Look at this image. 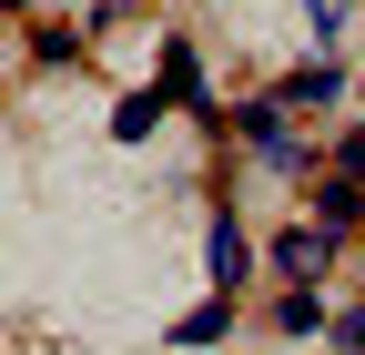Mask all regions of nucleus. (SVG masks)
<instances>
[{
	"instance_id": "423d86ee",
	"label": "nucleus",
	"mask_w": 365,
	"mask_h": 355,
	"mask_svg": "<svg viewBox=\"0 0 365 355\" xmlns=\"http://www.w3.org/2000/svg\"><path fill=\"white\" fill-rule=\"evenodd\" d=\"M223 325H234V304H223V294H213V304H193V315H182V325H173V345H213Z\"/></svg>"
},
{
	"instance_id": "9b49d317",
	"label": "nucleus",
	"mask_w": 365,
	"mask_h": 355,
	"mask_svg": "<svg viewBox=\"0 0 365 355\" xmlns=\"http://www.w3.org/2000/svg\"><path fill=\"white\" fill-rule=\"evenodd\" d=\"M335 173H345V183H365V132H345V143H335Z\"/></svg>"
},
{
	"instance_id": "9d476101",
	"label": "nucleus",
	"mask_w": 365,
	"mask_h": 355,
	"mask_svg": "<svg viewBox=\"0 0 365 355\" xmlns=\"http://www.w3.org/2000/svg\"><path fill=\"white\" fill-rule=\"evenodd\" d=\"M304 21H314V41H335V31L355 21V0H304Z\"/></svg>"
},
{
	"instance_id": "1a4fd4ad",
	"label": "nucleus",
	"mask_w": 365,
	"mask_h": 355,
	"mask_svg": "<svg viewBox=\"0 0 365 355\" xmlns=\"http://www.w3.org/2000/svg\"><path fill=\"white\" fill-rule=\"evenodd\" d=\"M274 325H284V335H325V304H314V294H284V304H274Z\"/></svg>"
},
{
	"instance_id": "20e7f679",
	"label": "nucleus",
	"mask_w": 365,
	"mask_h": 355,
	"mask_svg": "<svg viewBox=\"0 0 365 355\" xmlns=\"http://www.w3.org/2000/svg\"><path fill=\"white\" fill-rule=\"evenodd\" d=\"M153 92H163V102H203V61L182 51V41L163 51V81H153Z\"/></svg>"
},
{
	"instance_id": "f03ea898",
	"label": "nucleus",
	"mask_w": 365,
	"mask_h": 355,
	"mask_svg": "<svg viewBox=\"0 0 365 355\" xmlns=\"http://www.w3.org/2000/svg\"><path fill=\"white\" fill-rule=\"evenodd\" d=\"M325 254H335V224H294L284 244H274V264H284L294 284H314V274H325Z\"/></svg>"
},
{
	"instance_id": "0eeeda50",
	"label": "nucleus",
	"mask_w": 365,
	"mask_h": 355,
	"mask_svg": "<svg viewBox=\"0 0 365 355\" xmlns=\"http://www.w3.org/2000/svg\"><path fill=\"white\" fill-rule=\"evenodd\" d=\"M153 122H163V92H132V102L112 112V132H122V143H143V132H153Z\"/></svg>"
},
{
	"instance_id": "6e6552de",
	"label": "nucleus",
	"mask_w": 365,
	"mask_h": 355,
	"mask_svg": "<svg viewBox=\"0 0 365 355\" xmlns=\"http://www.w3.org/2000/svg\"><path fill=\"white\" fill-rule=\"evenodd\" d=\"M355 193H365V183H345V173H335V183H325V203H314V213H325L335 234H355V224H365V213H355Z\"/></svg>"
},
{
	"instance_id": "7ed1b4c3",
	"label": "nucleus",
	"mask_w": 365,
	"mask_h": 355,
	"mask_svg": "<svg viewBox=\"0 0 365 355\" xmlns=\"http://www.w3.org/2000/svg\"><path fill=\"white\" fill-rule=\"evenodd\" d=\"M203 264H213V284H223V294L244 284V224H234V213H213V234H203Z\"/></svg>"
},
{
	"instance_id": "f257e3e1",
	"label": "nucleus",
	"mask_w": 365,
	"mask_h": 355,
	"mask_svg": "<svg viewBox=\"0 0 365 355\" xmlns=\"http://www.w3.org/2000/svg\"><path fill=\"white\" fill-rule=\"evenodd\" d=\"M244 143L274 173H304V143H294V122H284V92H274V102H244Z\"/></svg>"
},
{
	"instance_id": "39448f33",
	"label": "nucleus",
	"mask_w": 365,
	"mask_h": 355,
	"mask_svg": "<svg viewBox=\"0 0 365 355\" xmlns=\"http://www.w3.org/2000/svg\"><path fill=\"white\" fill-rule=\"evenodd\" d=\"M335 92H345V71H335V61H304V71L284 81V102H304V112H314V102H335Z\"/></svg>"
}]
</instances>
